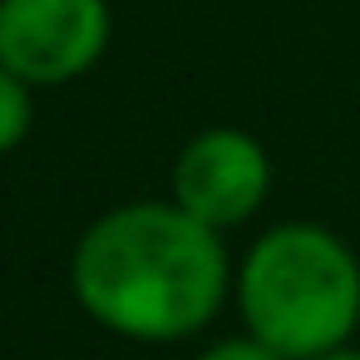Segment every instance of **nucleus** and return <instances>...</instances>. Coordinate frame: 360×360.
Returning <instances> with one entry per match:
<instances>
[{"label":"nucleus","mask_w":360,"mask_h":360,"mask_svg":"<svg viewBox=\"0 0 360 360\" xmlns=\"http://www.w3.org/2000/svg\"><path fill=\"white\" fill-rule=\"evenodd\" d=\"M198 360H281L271 345H262L257 335H232V340H217V345H207Z\"/></svg>","instance_id":"obj_6"},{"label":"nucleus","mask_w":360,"mask_h":360,"mask_svg":"<svg viewBox=\"0 0 360 360\" xmlns=\"http://www.w3.org/2000/svg\"><path fill=\"white\" fill-rule=\"evenodd\" d=\"M311 360H360V350H350V345H335V350H326V355H311Z\"/></svg>","instance_id":"obj_7"},{"label":"nucleus","mask_w":360,"mask_h":360,"mask_svg":"<svg viewBox=\"0 0 360 360\" xmlns=\"http://www.w3.org/2000/svg\"><path fill=\"white\" fill-rule=\"evenodd\" d=\"M266 188H271V158L242 129H207L173 163V202L217 232L247 222L266 202Z\"/></svg>","instance_id":"obj_4"},{"label":"nucleus","mask_w":360,"mask_h":360,"mask_svg":"<svg viewBox=\"0 0 360 360\" xmlns=\"http://www.w3.org/2000/svg\"><path fill=\"white\" fill-rule=\"evenodd\" d=\"M30 89L20 75H11L6 65H0V153H11L25 143L30 134V119H35V104H30Z\"/></svg>","instance_id":"obj_5"},{"label":"nucleus","mask_w":360,"mask_h":360,"mask_svg":"<svg viewBox=\"0 0 360 360\" xmlns=\"http://www.w3.org/2000/svg\"><path fill=\"white\" fill-rule=\"evenodd\" d=\"M237 306L281 360L326 355L360 326V262L326 227H271L237 271Z\"/></svg>","instance_id":"obj_2"},{"label":"nucleus","mask_w":360,"mask_h":360,"mask_svg":"<svg viewBox=\"0 0 360 360\" xmlns=\"http://www.w3.org/2000/svg\"><path fill=\"white\" fill-rule=\"evenodd\" d=\"M109 0H0V65L25 84H70L109 50Z\"/></svg>","instance_id":"obj_3"},{"label":"nucleus","mask_w":360,"mask_h":360,"mask_svg":"<svg viewBox=\"0 0 360 360\" xmlns=\"http://www.w3.org/2000/svg\"><path fill=\"white\" fill-rule=\"evenodd\" d=\"M70 281L104 330L163 345L217 316L227 296V252L217 227L188 207L129 202L79 237Z\"/></svg>","instance_id":"obj_1"}]
</instances>
